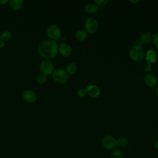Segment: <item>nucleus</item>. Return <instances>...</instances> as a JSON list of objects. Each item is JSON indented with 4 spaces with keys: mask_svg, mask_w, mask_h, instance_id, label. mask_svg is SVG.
I'll return each mask as SVG.
<instances>
[{
    "mask_svg": "<svg viewBox=\"0 0 158 158\" xmlns=\"http://www.w3.org/2000/svg\"><path fill=\"white\" fill-rule=\"evenodd\" d=\"M37 51L41 57L52 59L55 57L59 52V44L56 41L47 40L39 44Z\"/></svg>",
    "mask_w": 158,
    "mask_h": 158,
    "instance_id": "f257e3e1",
    "label": "nucleus"
},
{
    "mask_svg": "<svg viewBox=\"0 0 158 158\" xmlns=\"http://www.w3.org/2000/svg\"><path fill=\"white\" fill-rule=\"evenodd\" d=\"M54 81L59 85H63L67 82L69 80V75L63 69H56L52 73Z\"/></svg>",
    "mask_w": 158,
    "mask_h": 158,
    "instance_id": "f03ea898",
    "label": "nucleus"
},
{
    "mask_svg": "<svg viewBox=\"0 0 158 158\" xmlns=\"http://www.w3.org/2000/svg\"><path fill=\"white\" fill-rule=\"evenodd\" d=\"M130 58L135 62H141L144 57V52L140 45H135L129 51Z\"/></svg>",
    "mask_w": 158,
    "mask_h": 158,
    "instance_id": "7ed1b4c3",
    "label": "nucleus"
},
{
    "mask_svg": "<svg viewBox=\"0 0 158 158\" xmlns=\"http://www.w3.org/2000/svg\"><path fill=\"white\" fill-rule=\"evenodd\" d=\"M47 35L51 40L56 41L60 38L62 36V32L59 27L54 24L50 25L46 30Z\"/></svg>",
    "mask_w": 158,
    "mask_h": 158,
    "instance_id": "20e7f679",
    "label": "nucleus"
},
{
    "mask_svg": "<svg viewBox=\"0 0 158 158\" xmlns=\"http://www.w3.org/2000/svg\"><path fill=\"white\" fill-rule=\"evenodd\" d=\"M40 69L41 73L44 75L52 74L54 70V66L52 62L49 60H43L40 64Z\"/></svg>",
    "mask_w": 158,
    "mask_h": 158,
    "instance_id": "39448f33",
    "label": "nucleus"
},
{
    "mask_svg": "<svg viewBox=\"0 0 158 158\" xmlns=\"http://www.w3.org/2000/svg\"><path fill=\"white\" fill-rule=\"evenodd\" d=\"M102 144L107 149H114L117 146V140L111 135H105L102 139Z\"/></svg>",
    "mask_w": 158,
    "mask_h": 158,
    "instance_id": "423d86ee",
    "label": "nucleus"
},
{
    "mask_svg": "<svg viewBox=\"0 0 158 158\" xmlns=\"http://www.w3.org/2000/svg\"><path fill=\"white\" fill-rule=\"evenodd\" d=\"M85 28L86 32L93 34L97 31L98 28V23L93 17L88 18L85 22Z\"/></svg>",
    "mask_w": 158,
    "mask_h": 158,
    "instance_id": "0eeeda50",
    "label": "nucleus"
},
{
    "mask_svg": "<svg viewBox=\"0 0 158 158\" xmlns=\"http://www.w3.org/2000/svg\"><path fill=\"white\" fill-rule=\"evenodd\" d=\"M22 98L27 102L33 103L36 101L37 95L35 91L32 90L27 89L23 92Z\"/></svg>",
    "mask_w": 158,
    "mask_h": 158,
    "instance_id": "6e6552de",
    "label": "nucleus"
},
{
    "mask_svg": "<svg viewBox=\"0 0 158 158\" xmlns=\"http://www.w3.org/2000/svg\"><path fill=\"white\" fill-rule=\"evenodd\" d=\"M59 52L64 57H68L72 52V47L67 43H62L59 45Z\"/></svg>",
    "mask_w": 158,
    "mask_h": 158,
    "instance_id": "1a4fd4ad",
    "label": "nucleus"
},
{
    "mask_svg": "<svg viewBox=\"0 0 158 158\" xmlns=\"http://www.w3.org/2000/svg\"><path fill=\"white\" fill-rule=\"evenodd\" d=\"M144 83L149 87L153 88L157 85V78L156 75L151 73H148L144 77Z\"/></svg>",
    "mask_w": 158,
    "mask_h": 158,
    "instance_id": "9d476101",
    "label": "nucleus"
},
{
    "mask_svg": "<svg viewBox=\"0 0 158 158\" xmlns=\"http://www.w3.org/2000/svg\"><path fill=\"white\" fill-rule=\"evenodd\" d=\"M85 90H86V94L91 98H96L100 94L99 88L94 85H88L85 89Z\"/></svg>",
    "mask_w": 158,
    "mask_h": 158,
    "instance_id": "9b49d317",
    "label": "nucleus"
},
{
    "mask_svg": "<svg viewBox=\"0 0 158 158\" xmlns=\"http://www.w3.org/2000/svg\"><path fill=\"white\" fill-rule=\"evenodd\" d=\"M157 60V54L153 49H149L146 54V61L148 64H152L156 62Z\"/></svg>",
    "mask_w": 158,
    "mask_h": 158,
    "instance_id": "f8f14e48",
    "label": "nucleus"
},
{
    "mask_svg": "<svg viewBox=\"0 0 158 158\" xmlns=\"http://www.w3.org/2000/svg\"><path fill=\"white\" fill-rule=\"evenodd\" d=\"M99 9V7H98L96 4L93 3H88L85 5L84 7V10L86 13L89 14H94L98 12Z\"/></svg>",
    "mask_w": 158,
    "mask_h": 158,
    "instance_id": "ddd939ff",
    "label": "nucleus"
},
{
    "mask_svg": "<svg viewBox=\"0 0 158 158\" xmlns=\"http://www.w3.org/2000/svg\"><path fill=\"white\" fill-rule=\"evenodd\" d=\"M152 38V35L151 33H144L139 38V43L142 44H148L150 43Z\"/></svg>",
    "mask_w": 158,
    "mask_h": 158,
    "instance_id": "4468645a",
    "label": "nucleus"
},
{
    "mask_svg": "<svg viewBox=\"0 0 158 158\" xmlns=\"http://www.w3.org/2000/svg\"><path fill=\"white\" fill-rule=\"evenodd\" d=\"M23 4V0H10L9 1L10 7L15 10L20 9Z\"/></svg>",
    "mask_w": 158,
    "mask_h": 158,
    "instance_id": "2eb2a0df",
    "label": "nucleus"
},
{
    "mask_svg": "<svg viewBox=\"0 0 158 158\" xmlns=\"http://www.w3.org/2000/svg\"><path fill=\"white\" fill-rule=\"evenodd\" d=\"M88 37V34L85 30H78L75 33V38L78 41H83L86 40Z\"/></svg>",
    "mask_w": 158,
    "mask_h": 158,
    "instance_id": "dca6fc26",
    "label": "nucleus"
},
{
    "mask_svg": "<svg viewBox=\"0 0 158 158\" xmlns=\"http://www.w3.org/2000/svg\"><path fill=\"white\" fill-rule=\"evenodd\" d=\"M77 65L72 62L67 64V65L66 66V68H65V71L68 75L69 74V75L74 74L77 72Z\"/></svg>",
    "mask_w": 158,
    "mask_h": 158,
    "instance_id": "f3484780",
    "label": "nucleus"
},
{
    "mask_svg": "<svg viewBox=\"0 0 158 158\" xmlns=\"http://www.w3.org/2000/svg\"><path fill=\"white\" fill-rule=\"evenodd\" d=\"M12 38V33L9 31H4L0 34V40L4 42L9 41Z\"/></svg>",
    "mask_w": 158,
    "mask_h": 158,
    "instance_id": "a211bd4d",
    "label": "nucleus"
},
{
    "mask_svg": "<svg viewBox=\"0 0 158 158\" xmlns=\"http://www.w3.org/2000/svg\"><path fill=\"white\" fill-rule=\"evenodd\" d=\"M110 158H122V152L118 148H115L110 153Z\"/></svg>",
    "mask_w": 158,
    "mask_h": 158,
    "instance_id": "6ab92c4d",
    "label": "nucleus"
},
{
    "mask_svg": "<svg viewBox=\"0 0 158 158\" xmlns=\"http://www.w3.org/2000/svg\"><path fill=\"white\" fill-rule=\"evenodd\" d=\"M117 140V146H119L120 147H125L128 144V139L127 138L124 136L120 137Z\"/></svg>",
    "mask_w": 158,
    "mask_h": 158,
    "instance_id": "aec40b11",
    "label": "nucleus"
},
{
    "mask_svg": "<svg viewBox=\"0 0 158 158\" xmlns=\"http://www.w3.org/2000/svg\"><path fill=\"white\" fill-rule=\"evenodd\" d=\"M46 80H47V77L46 75H44V74L43 73H41V74H39L37 77H36V81L38 84L40 85H43L44 84L46 81Z\"/></svg>",
    "mask_w": 158,
    "mask_h": 158,
    "instance_id": "412c9836",
    "label": "nucleus"
},
{
    "mask_svg": "<svg viewBox=\"0 0 158 158\" xmlns=\"http://www.w3.org/2000/svg\"><path fill=\"white\" fill-rule=\"evenodd\" d=\"M152 40H153V43H154V46L157 49H158V33L153 35Z\"/></svg>",
    "mask_w": 158,
    "mask_h": 158,
    "instance_id": "4be33fe9",
    "label": "nucleus"
},
{
    "mask_svg": "<svg viewBox=\"0 0 158 158\" xmlns=\"http://www.w3.org/2000/svg\"><path fill=\"white\" fill-rule=\"evenodd\" d=\"M95 2L96 3V5L98 7H101L106 5L108 2V1L107 0H95Z\"/></svg>",
    "mask_w": 158,
    "mask_h": 158,
    "instance_id": "5701e85b",
    "label": "nucleus"
},
{
    "mask_svg": "<svg viewBox=\"0 0 158 158\" xmlns=\"http://www.w3.org/2000/svg\"><path fill=\"white\" fill-rule=\"evenodd\" d=\"M86 90L85 89H80L78 92H77V94L79 97H83L86 95Z\"/></svg>",
    "mask_w": 158,
    "mask_h": 158,
    "instance_id": "b1692460",
    "label": "nucleus"
},
{
    "mask_svg": "<svg viewBox=\"0 0 158 158\" xmlns=\"http://www.w3.org/2000/svg\"><path fill=\"white\" fill-rule=\"evenodd\" d=\"M151 69H152V67L151 65L149 64H147L145 67H144V71L146 72H149L151 70Z\"/></svg>",
    "mask_w": 158,
    "mask_h": 158,
    "instance_id": "393cba45",
    "label": "nucleus"
},
{
    "mask_svg": "<svg viewBox=\"0 0 158 158\" xmlns=\"http://www.w3.org/2000/svg\"><path fill=\"white\" fill-rule=\"evenodd\" d=\"M9 2L8 0H0V5L3 6L5 5L6 4H7Z\"/></svg>",
    "mask_w": 158,
    "mask_h": 158,
    "instance_id": "a878e982",
    "label": "nucleus"
},
{
    "mask_svg": "<svg viewBox=\"0 0 158 158\" xmlns=\"http://www.w3.org/2000/svg\"><path fill=\"white\" fill-rule=\"evenodd\" d=\"M4 46H5V42L0 40V49L3 48Z\"/></svg>",
    "mask_w": 158,
    "mask_h": 158,
    "instance_id": "bb28decb",
    "label": "nucleus"
},
{
    "mask_svg": "<svg viewBox=\"0 0 158 158\" xmlns=\"http://www.w3.org/2000/svg\"><path fill=\"white\" fill-rule=\"evenodd\" d=\"M154 147H155V148H156V149L158 150V139L155 142V143H154Z\"/></svg>",
    "mask_w": 158,
    "mask_h": 158,
    "instance_id": "cd10ccee",
    "label": "nucleus"
},
{
    "mask_svg": "<svg viewBox=\"0 0 158 158\" xmlns=\"http://www.w3.org/2000/svg\"><path fill=\"white\" fill-rule=\"evenodd\" d=\"M130 2H131V3H135V4H136V3L139 2V0H137V1H130Z\"/></svg>",
    "mask_w": 158,
    "mask_h": 158,
    "instance_id": "c85d7f7f",
    "label": "nucleus"
},
{
    "mask_svg": "<svg viewBox=\"0 0 158 158\" xmlns=\"http://www.w3.org/2000/svg\"><path fill=\"white\" fill-rule=\"evenodd\" d=\"M156 93L157 94V95H158V87L156 89Z\"/></svg>",
    "mask_w": 158,
    "mask_h": 158,
    "instance_id": "c756f323",
    "label": "nucleus"
},
{
    "mask_svg": "<svg viewBox=\"0 0 158 158\" xmlns=\"http://www.w3.org/2000/svg\"><path fill=\"white\" fill-rule=\"evenodd\" d=\"M157 85H158V81H157Z\"/></svg>",
    "mask_w": 158,
    "mask_h": 158,
    "instance_id": "7c9ffc66",
    "label": "nucleus"
}]
</instances>
